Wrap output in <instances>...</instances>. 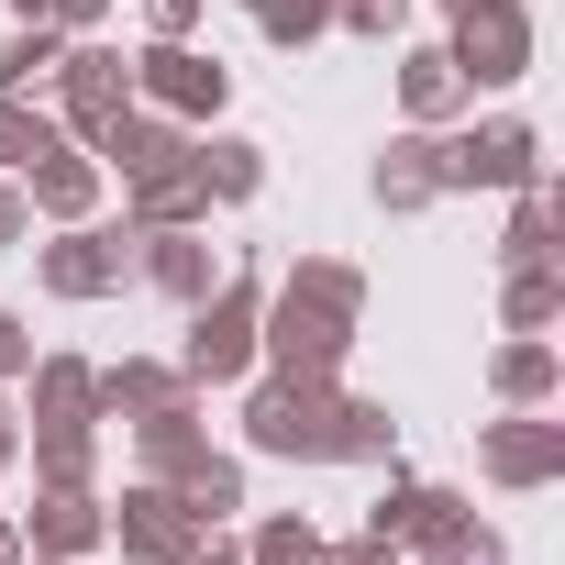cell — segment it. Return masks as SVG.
I'll use <instances>...</instances> for the list:
<instances>
[{"instance_id": "obj_1", "label": "cell", "mask_w": 565, "mask_h": 565, "mask_svg": "<svg viewBox=\"0 0 565 565\" xmlns=\"http://www.w3.org/2000/svg\"><path fill=\"white\" fill-rule=\"evenodd\" d=\"M355 277L344 266H300L289 277V300H277V366L289 377H333L344 366V344H355Z\"/></svg>"}, {"instance_id": "obj_2", "label": "cell", "mask_w": 565, "mask_h": 565, "mask_svg": "<svg viewBox=\"0 0 565 565\" xmlns=\"http://www.w3.org/2000/svg\"><path fill=\"white\" fill-rule=\"evenodd\" d=\"M333 422H344L333 377H277V388H255V411H244L255 455H333Z\"/></svg>"}, {"instance_id": "obj_3", "label": "cell", "mask_w": 565, "mask_h": 565, "mask_svg": "<svg viewBox=\"0 0 565 565\" xmlns=\"http://www.w3.org/2000/svg\"><path fill=\"white\" fill-rule=\"evenodd\" d=\"M244 366H255V289H200L178 377H244Z\"/></svg>"}, {"instance_id": "obj_4", "label": "cell", "mask_w": 565, "mask_h": 565, "mask_svg": "<svg viewBox=\"0 0 565 565\" xmlns=\"http://www.w3.org/2000/svg\"><path fill=\"white\" fill-rule=\"evenodd\" d=\"M56 100H67V122L100 145V134L134 111V67H122V56H100V45H78V56L56 67Z\"/></svg>"}, {"instance_id": "obj_5", "label": "cell", "mask_w": 565, "mask_h": 565, "mask_svg": "<svg viewBox=\"0 0 565 565\" xmlns=\"http://www.w3.org/2000/svg\"><path fill=\"white\" fill-rule=\"evenodd\" d=\"M122 266H134V233H56L45 244V289L56 300H100V289H122Z\"/></svg>"}, {"instance_id": "obj_6", "label": "cell", "mask_w": 565, "mask_h": 565, "mask_svg": "<svg viewBox=\"0 0 565 565\" xmlns=\"http://www.w3.org/2000/svg\"><path fill=\"white\" fill-rule=\"evenodd\" d=\"M455 23H466V45H455V78H521L532 34H521V12H510V0H455Z\"/></svg>"}, {"instance_id": "obj_7", "label": "cell", "mask_w": 565, "mask_h": 565, "mask_svg": "<svg viewBox=\"0 0 565 565\" xmlns=\"http://www.w3.org/2000/svg\"><path fill=\"white\" fill-rule=\"evenodd\" d=\"M134 89L156 100V111H222V67L211 56H189V45H156V56H134Z\"/></svg>"}, {"instance_id": "obj_8", "label": "cell", "mask_w": 565, "mask_h": 565, "mask_svg": "<svg viewBox=\"0 0 565 565\" xmlns=\"http://www.w3.org/2000/svg\"><path fill=\"white\" fill-rule=\"evenodd\" d=\"M111 532H122V554H156V565H178V554L200 543V521H189V499H178L167 477H156V488H134Z\"/></svg>"}, {"instance_id": "obj_9", "label": "cell", "mask_w": 565, "mask_h": 565, "mask_svg": "<svg viewBox=\"0 0 565 565\" xmlns=\"http://www.w3.org/2000/svg\"><path fill=\"white\" fill-rule=\"evenodd\" d=\"M455 178H532V134H521V122H488V134L444 145V189H455Z\"/></svg>"}, {"instance_id": "obj_10", "label": "cell", "mask_w": 565, "mask_h": 565, "mask_svg": "<svg viewBox=\"0 0 565 565\" xmlns=\"http://www.w3.org/2000/svg\"><path fill=\"white\" fill-rule=\"evenodd\" d=\"M23 178H34V211H56V222H78V211L100 200V167H89V156H67V145H56V156H34Z\"/></svg>"}, {"instance_id": "obj_11", "label": "cell", "mask_w": 565, "mask_h": 565, "mask_svg": "<svg viewBox=\"0 0 565 565\" xmlns=\"http://www.w3.org/2000/svg\"><path fill=\"white\" fill-rule=\"evenodd\" d=\"M34 543H45V554H89V543H100L89 488H45V499H34Z\"/></svg>"}, {"instance_id": "obj_12", "label": "cell", "mask_w": 565, "mask_h": 565, "mask_svg": "<svg viewBox=\"0 0 565 565\" xmlns=\"http://www.w3.org/2000/svg\"><path fill=\"white\" fill-rule=\"evenodd\" d=\"M56 67H67V34H56V23H23V34H12V56H0V78H12V100L56 89Z\"/></svg>"}, {"instance_id": "obj_13", "label": "cell", "mask_w": 565, "mask_h": 565, "mask_svg": "<svg viewBox=\"0 0 565 565\" xmlns=\"http://www.w3.org/2000/svg\"><path fill=\"white\" fill-rule=\"evenodd\" d=\"M444 189V145H388V167H377V200L388 211H422Z\"/></svg>"}, {"instance_id": "obj_14", "label": "cell", "mask_w": 565, "mask_h": 565, "mask_svg": "<svg viewBox=\"0 0 565 565\" xmlns=\"http://www.w3.org/2000/svg\"><path fill=\"white\" fill-rule=\"evenodd\" d=\"M145 277H156L167 300H200V289H211V255H200L189 233H145Z\"/></svg>"}, {"instance_id": "obj_15", "label": "cell", "mask_w": 565, "mask_h": 565, "mask_svg": "<svg viewBox=\"0 0 565 565\" xmlns=\"http://www.w3.org/2000/svg\"><path fill=\"white\" fill-rule=\"evenodd\" d=\"M34 411H45V422H89V411H100V377H89V366H34Z\"/></svg>"}, {"instance_id": "obj_16", "label": "cell", "mask_w": 565, "mask_h": 565, "mask_svg": "<svg viewBox=\"0 0 565 565\" xmlns=\"http://www.w3.org/2000/svg\"><path fill=\"white\" fill-rule=\"evenodd\" d=\"M178 388H189V377H167V366H111V377H100V411H134V422H145V411H167Z\"/></svg>"}, {"instance_id": "obj_17", "label": "cell", "mask_w": 565, "mask_h": 565, "mask_svg": "<svg viewBox=\"0 0 565 565\" xmlns=\"http://www.w3.org/2000/svg\"><path fill=\"white\" fill-rule=\"evenodd\" d=\"M34 156H56V122L34 100H0V167H34Z\"/></svg>"}, {"instance_id": "obj_18", "label": "cell", "mask_w": 565, "mask_h": 565, "mask_svg": "<svg viewBox=\"0 0 565 565\" xmlns=\"http://www.w3.org/2000/svg\"><path fill=\"white\" fill-rule=\"evenodd\" d=\"M189 167H200V189H211V200H255V178H266V167H255V145H211V156H189Z\"/></svg>"}, {"instance_id": "obj_19", "label": "cell", "mask_w": 565, "mask_h": 565, "mask_svg": "<svg viewBox=\"0 0 565 565\" xmlns=\"http://www.w3.org/2000/svg\"><path fill=\"white\" fill-rule=\"evenodd\" d=\"M399 89H411V111L433 122V111H455V89H466V78H455V56H411V78H399Z\"/></svg>"}, {"instance_id": "obj_20", "label": "cell", "mask_w": 565, "mask_h": 565, "mask_svg": "<svg viewBox=\"0 0 565 565\" xmlns=\"http://www.w3.org/2000/svg\"><path fill=\"white\" fill-rule=\"evenodd\" d=\"M554 455H565L554 433H499V444H488V466H499V477H554Z\"/></svg>"}, {"instance_id": "obj_21", "label": "cell", "mask_w": 565, "mask_h": 565, "mask_svg": "<svg viewBox=\"0 0 565 565\" xmlns=\"http://www.w3.org/2000/svg\"><path fill=\"white\" fill-rule=\"evenodd\" d=\"M244 565H322V543H311V521H266Z\"/></svg>"}, {"instance_id": "obj_22", "label": "cell", "mask_w": 565, "mask_h": 565, "mask_svg": "<svg viewBox=\"0 0 565 565\" xmlns=\"http://www.w3.org/2000/svg\"><path fill=\"white\" fill-rule=\"evenodd\" d=\"M244 12L277 34V45H300V34H322V0H244Z\"/></svg>"}, {"instance_id": "obj_23", "label": "cell", "mask_w": 565, "mask_h": 565, "mask_svg": "<svg viewBox=\"0 0 565 565\" xmlns=\"http://www.w3.org/2000/svg\"><path fill=\"white\" fill-rule=\"evenodd\" d=\"M543 377H554V355H543V344H510V355H499V388H510V399H532Z\"/></svg>"}, {"instance_id": "obj_24", "label": "cell", "mask_w": 565, "mask_h": 565, "mask_svg": "<svg viewBox=\"0 0 565 565\" xmlns=\"http://www.w3.org/2000/svg\"><path fill=\"white\" fill-rule=\"evenodd\" d=\"M111 0H23V23H56V34H78V23H100Z\"/></svg>"}, {"instance_id": "obj_25", "label": "cell", "mask_w": 565, "mask_h": 565, "mask_svg": "<svg viewBox=\"0 0 565 565\" xmlns=\"http://www.w3.org/2000/svg\"><path fill=\"white\" fill-rule=\"evenodd\" d=\"M23 222H34V200H23L12 178H0V244H23Z\"/></svg>"}, {"instance_id": "obj_26", "label": "cell", "mask_w": 565, "mask_h": 565, "mask_svg": "<svg viewBox=\"0 0 565 565\" xmlns=\"http://www.w3.org/2000/svg\"><path fill=\"white\" fill-rule=\"evenodd\" d=\"M344 23H355V34H388V23H399V0H344Z\"/></svg>"}, {"instance_id": "obj_27", "label": "cell", "mask_w": 565, "mask_h": 565, "mask_svg": "<svg viewBox=\"0 0 565 565\" xmlns=\"http://www.w3.org/2000/svg\"><path fill=\"white\" fill-rule=\"evenodd\" d=\"M12 366H34V344H23V322H12V311H0V377H12Z\"/></svg>"}, {"instance_id": "obj_28", "label": "cell", "mask_w": 565, "mask_h": 565, "mask_svg": "<svg viewBox=\"0 0 565 565\" xmlns=\"http://www.w3.org/2000/svg\"><path fill=\"white\" fill-rule=\"evenodd\" d=\"M200 23V0H156V34H189Z\"/></svg>"}, {"instance_id": "obj_29", "label": "cell", "mask_w": 565, "mask_h": 565, "mask_svg": "<svg viewBox=\"0 0 565 565\" xmlns=\"http://www.w3.org/2000/svg\"><path fill=\"white\" fill-rule=\"evenodd\" d=\"M189 565H244V543H211V532H200V543H189Z\"/></svg>"}, {"instance_id": "obj_30", "label": "cell", "mask_w": 565, "mask_h": 565, "mask_svg": "<svg viewBox=\"0 0 565 565\" xmlns=\"http://www.w3.org/2000/svg\"><path fill=\"white\" fill-rule=\"evenodd\" d=\"M333 565H388V543H355V554H333Z\"/></svg>"}, {"instance_id": "obj_31", "label": "cell", "mask_w": 565, "mask_h": 565, "mask_svg": "<svg viewBox=\"0 0 565 565\" xmlns=\"http://www.w3.org/2000/svg\"><path fill=\"white\" fill-rule=\"evenodd\" d=\"M0 466H12V422H0Z\"/></svg>"}, {"instance_id": "obj_32", "label": "cell", "mask_w": 565, "mask_h": 565, "mask_svg": "<svg viewBox=\"0 0 565 565\" xmlns=\"http://www.w3.org/2000/svg\"><path fill=\"white\" fill-rule=\"evenodd\" d=\"M0 565H12V532H0Z\"/></svg>"}, {"instance_id": "obj_33", "label": "cell", "mask_w": 565, "mask_h": 565, "mask_svg": "<svg viewBox=\"0 0 565 565\" xmlns=\"http://www.w3.org/2000/svg\"><path fill=\"white\" fill-rule=\"evenodd\" d=\"M45 565H78V554H45Z\"/></svg>"}]
</instances>
